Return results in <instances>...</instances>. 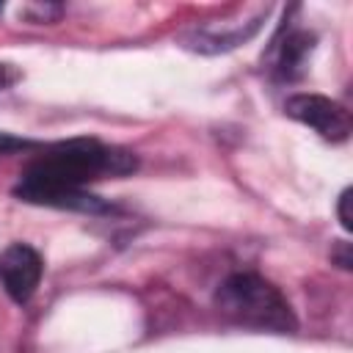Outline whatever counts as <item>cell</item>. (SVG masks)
<instances>
[{
  "label": "cell",
  "mask_w": 353,
  "mask_h": 353,
  "mask_svg": "<svg viewBox=\"0 0 353 353\" xmlns=\"http://www.w3.org/2000/svg\"><path fill=\"white\" fill-rule=\"evenodd\" d=\"M138 168V160L132 152L119 146H105L94 138H72L61 141L47 154L33 160L14 185V196L30 204H47V199L66 193V190H83L85 182L99 179L102 174L124 176Z\"/></svg>",
  "instance_id": "cell-1"
},
{
  "label": "cell",
  "mask_w": 353,
  "mask_h": 353,
  "mask_svg": "<svg viewBox=\"0 0 353 353\" xmlns=\"http://www.w3.org/2000/svg\"><path fill=\"white\" fill-rule=\"evenodd\" d=\"M215 306L229 320L259 331L290 334L298 328L290 301L279 287L256 273H232L223 279V284L215 290Z\"/></svg>",
  "instance_id": "cell-2"
},
{
  "label": "cell",
  "mask_w": 353,
  "mask_h": 353,
  "mask_svg": "<svg viewBox=\"0 0 353 353\" xmlns=\"http://www.w3.org/2000/svg\"><path fill=\"white\" fill-rule=\"evenodd\" d=\"M284 110L295 121L312 127L325 141L339 143V141H347V135H350V113L339 102H334L323 94H295L287 99Z\"/></svg>",
  "instance_id": "cell-3"
},
{
  "label": "cell",
  "mask_w": 353,
  "mask_h": 353,
  "mask_svg": "<svg viewBox=\"0 0 353 353\" xmlns=\"http://www.w3.org/2000/svg\"><path fill=\"white\" fill-rule=\"evenodd\" d=\"M44 262L41 254L28 243H11L0 251V284L11 301L28 303L41 281Z\"/></svg>",
  "instance_id": "cell-4"
},
{
  "label": "cell",
  "mask_w": 353,
  "mask_h": 353,
  "mask_svg": "<svg viewBox=\"0 0 353 353\" xmlns=\"http://www.w3.org/2000/svg\"><path fill=\"white\" fill-rule=\"evenodd\" d=\"M314 50V36L306 30H290L287 39L279 44V55H276V74L281 80H295L303 74L306 58Z\"/></svg>",
  "instance_id": "cell-5"
},
{
  "label": "cell",
  "mask_w": 353,
  "mask_h": 353,
  "mask_svg": "<svg viewBox=\"0 0 353 353\" xmlns=\"http://www.w3.org/2000/svg\"><path fill=\"white\" fill-rule=\"evenodd\" d=\"M262 25V14L251 22H245L243 28L232 30V33H212V30H196V33H188L185 36V47L190 50H199V52H226L243 41H248Z\"/></svg>",
  "instance_id": "cell-6"
},
{
  "label": "cell",
  "mask_w": 353,
  "mask_h": 353,
  "mask_svg": "<svg viewBox=\"0 0 353 353\" xmlns=\"http://www.w3.org/2000/svg\"><path fill=\"white\" fill-rule=\"evenodd\" d=\"M350 196H353V190H350V188H345V190L339 193V201H336L339 223H342V229H345V232H350V229H353V218H350Z\"/></svg>",
  "instance_id": "cell-7"
},
{
  "label": "cell",
  "mask_w": 353,
  "mask_h": 353,
  "mask_svg": "<svg viewBox=\"0 0 353 353\" xmlns=\"http://www.w3.org/2000/svg\"><path fill=\"white\" fill-rule=\"evenodd\" d=\"M33 141L28 138H17L11 132H0V154H11V152H22V149H30Z\"/></svg>",
  "instance_id": "cell-8"
},
{
  "label": "cell",
  "mask_w": 353,
  "mask_h": 353,
  "mask_svg": "<svg viewBox=\"0 0 353 353\" xmlns=\"http://www.w3.org/2000/svg\"><path fill=\"white\" fill-rule=\"evenodd\" d=\"M331 259H334V262H336V265H339L342 270H350V268H353V256H350V243H345V240H342V243H336V251L331 254Z\"/></svg>",
  "instance_id": "cell-9"
},
{
  "label": "cell",
  "mask_w": 353,
  "mask_h": 353,
  "mask_svg": "<svg viewBox=\"0 0 353 353\" xmlns=\"http://www.w3.org/2000/svg\"><path fill=\"white\" fill-rule=\"evenodd\" d=\"M17 80H19V72L11 63H0V91L8 88V85H14Z\"/></svg>",
  "instance_id": "cell-10"
}]
</instances>
